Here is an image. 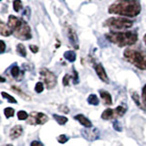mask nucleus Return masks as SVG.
<instances>
[{
  "mask_svg": "<svg viewBox=\"0 0 146 146\" xmlns=\"http://www.w3.org/2000/svg\"><path fill=\"white\" fill-rule=\"evenodd\" d=\"M105 36L109 41H111V43L119 46V47L131 46L135 44L137 40H138V36H137L135 32L132 31H111L110 33H107L105 35Z\"/></svg>",
  "mask_w": 146,
  "mask_h": 146,
  "instance_id": "obj_3",
  "label": "nucleus"
},
{
  "mask_svg": "<svg viewBox=\"0 0 146 146\" xmlns=\"http://www.w3.org/2000/svg\"><path fill=\"white\" fill-rule=\"evenodd\" d=\"M17 52L18 53V55H20L21 57H26L27 56V50L24 45L22 44H18L17 46Z\"/></svg>",
  "mask_w": 146,
  "mask_h": 146,
  "instance_id": "obj_20",
  "label": "nucleus"
},
{
  "mask_svg": "<svg viewBox=\"0 0 146 146\" xmlns=\"http://www.w3.org/2000/svg\"><path fill=\"white\" fill-rule=\"evenodd\" d=\"M30 146H44V144L39 141H33L31 143Z\"/></svg>",
  "mask_w": 146,
  "mask_h": 146,
  "instance_id": "obj_32",
  "label": "nucleus"
},
{
  "mask_svg": "<svg viewBox=\"0 0 146 146\" xmlns=\"http://www.w3.org/2000/svg\"><path fill=\"white\" fill-rule=\"evenodd\" d=\"M4 113H5V116L7 118H10V117H13L14 114H15V111H14V109L8 107V108H6L4 110Z\"/></svg>",
  "mask_w": 146,
  "mask_h": 146,
  "instance_id": "obj_25",
  "label": "nucleus"
},
{
  "mask_svg": "<svg viewBox=\"0 0 146 146\" xmlns=\"http://www.w3.org/2000/svg\"><path fill=\"white\" fill-rule=\"evenodd\" d=\"M131 97H132V99H133L134 102H135V103H136L137 106H139V107L141 108V102H140V99H139V95H138V93L133 92V93L131 94Z\"/></svg>",
  "mask_w": 146,
  "mask_h": 146,
  "instance_id": "obj_28",
  "label": "nucleus"
},
{
  "mask_svg": "<svg viewBox=\"0 0 146 146\" xmlns=\"http://www.w3.org/2000/svg\"><path fill=\"white\" fill-rule=\"evenodd\" d=\"M53 118L56 120V121L60 125H64L66 122H68V118L64 117V116H60V115H57V114H54Z\"/></svg>",
  "mask_w": 146,
  "mask_h": 146,
  "instance_id": "obj_19",
  "label": "nucleus"
},
{
  "mask_svg": "<svg viewBox=\"0 0 146 146\" xmlns=\"http://www.w3.org/2000/svg\"><path fill=\"white\" fill-rule=\"evenodd\" d=\"M94 70L97 73L98 77L100 79V80H102L105 83H109V77L107 75L106 71H105L103 66L100 63H98V64H95L94 65Z\"/></svg>",
  "mask_w": 146,
  "mask_h": 146,
  "instance_id": "obj_9",
  "label": "nucleus"
},
{
  "mask_svg": "<svg viewBox=\"0 0 146 146\" xmlns=\"http://www.w3.org/2000/svg\"><path fill=\"white\" fill-rule=\"evenodd\" d=\"M13 7H14V10L16 12H19L23 8V5H22L21 0H14Z\"/></svg>",
  "mask_w": 146,
  "mask_h": 146,
  "instance_id": "obj_22",
  "label": "nucleus"
},
{
  "mask_svg": "<svg viewBox=\"0 0 146 146\" xmlns=\"http://www.w3.org/2000/svg\"><path fill=\"white\" fill-rule=\"evenodd\" d=\"M123 56L127 61L131 63L136 68L146 70V54L143 51L134 48H127L123 53Z\"/></svg>",
  "mask_w": 146,
  "mask_h": 146,
  "instance_id": "obj_4",
  "label": "nucleus"
},
{
  "mask_svg": "<svg viewBox=\"0 0 146 146\" xmlns=\"http://www.w3.org/2000/svg\"><path fill=\"white\" fill-rule=\"evenodd\" d=\"M1 47H2V48H1V53H4L5 52V48H6V44H5V42L3 40H1Z\"/></svg>",
  "mask_w": 146,
  "mask_h": 146,
  "instance_id": "obj_35",
  "label": "nucleus"
},
{
  "mask_svg": "<svg viewBox=\"0 0 146 146\" xmlns=\"http://www.w3.org/2000/svg\"><path fill=\"white\" fill-rule=\"evenodd\" d=\"M113 128L115 129L117 131H122V128L120 124V122H119L118 121H115L113 122Z\"/></svg>",
  "mask_w": 146,
  "mask_h": 146,
  "instance_id": "obj_31",
  "label": "nucleus"
},
{
  "mask_svg": "<svg viewBox=\"0 0 146 146\" xmlns=\"http://www.w3.org/2000/svg\"><path fill=\"white\" fill-rule=\"evenodd\" d=\"M88 100L89 104L95 105V106H97V105H99V103H100V100L95 94H90L88 97V100Z\"/></svg>",
  "mask_w": 146,
  "mask_h": 146,
  "instance_id": "obj_18",
  "label": "nucleus"
},
{
  "mask_svg": "<svg viewBox=\"0 0 146 146\" xmlns=\"http://www.w3.org/2000/svg\"><path fill=\"white\" fill-rule=\"evenodd\" d=\"M40 75L41 78L44 80L46 87L50 90L53 89L57 84V78L51 71H49L48 68H42L40 70Z\"/></svg>",
  "mask_w": 146,
  "mask_h": 146,
  "instance_id": "obj_6",
  "label": "nucleus"
},
{
  "mask_svg": "<svg viewBox=\"0 0 146 146\" xmlns=\"http://www.w3.org/2000/svg\"><path fill=\"white\" fill-rule=\"evenodd\" d=\"M114 111H115L116 116H123L126 112V108H124L123 106H118L114 110Z\"/></svg>",
  "mask_w": 146,
  "mask_h": 146,
  "instance_id": "obj_23",
  "label": "nucleus"
},
{
  "mask_svg": "<svg viewBox=\"0 0 146 146\" xmlns=\"http://www.w3.org/2000/svg\"><path fill=\"white\" fill-rule=\"evenodd\" d=\"M143 40H144V43L146 44V34H145L144 36H143Z\"/></svg>",
  "mask_w": 146,
  "mask_h": 146,
  "instance_id": "obj_36",
  "label": "nucleus"
},
{
  "mask_svg": "<svg viewBox=\"0 0 146 146\" xmlns=\"http://www.w3.org/2000/svg\"><path fill=\"white\" fill-rule=\"evenodd\" d=\"M1 81H2V82H5V79H4L3 77H1Z\"/></svg>",
  "mask_w": 146,
  "mask_h": 146,
  "instance_id": "obj_37",
  "label": "nucleus"
},
{
  "mask_svg": "<svg viewBox=\"0 0 146 146\" xmlns=\"http://www.w3.org/2000/svg\"><path fill=\"white\" fill-rule=\"evenodd\" d=\"M70 79L73 80V82H74L75 84L79 83V80H77V79H75V78H73V76L71 77V76H70L68 74H66L65 77L63 78V85L64 86H68V81H70Z\"/></svg>",
  "mask_w": 146,
  "mask_h": 146,
  "instance_id": "obj_21",
  "label": "nucleus"
},
{
  "mask_svg": "<svg viewBox=\"0 0 146 146\" xmlns=\"http://www.w3.org/2000/svg\"><path fill=\"white\" fill-rule=\"evenodd\" d=\"M29 48L31 49V51L33 53H36V52H38V48L36 47V46H34V45H30Z\"/></svg>",
  "mask_w": 146,
  "mask_h": 146,
  "instance_id": "obj_34",
  "label": "nucleus"
},
{
  "mask_svg": "<svg viewBox=\"0 0 146 146\" xmlns=\"http://www.w3.org/2000/svg\"><path fill=\"white\" fill-rule=\"evenodd\" d=\"M2 96L5 98V99H7V100L10 103H17V100L14 98V97H12L11 95H9V94H7V93H6V92H4V91H2Z\"/></svg>",
  "mask_w": 146,
  "mask_h": 146,
  "instance_id": "obj_26",
  "label": "nucleus"
},
{
  "mask_svg": "<svg viewBox=\"0 0 146 146\" xmlns=\"http://www.w3.org/2000/svg\"><path fill=\"white\" fill-rule=\"evenodd\" d=\"M48 121V117L46 115V114L42 112H36L33 111L30 115L29 119V124L32 125H38V124H44Z\"/></svg>",
  "mask_w": 146,
  "mask_h": 146,
  "instance_id": "obj_7",
  "label": "nucleus"
},
{
  "mask_svg": "<svg viewBox=\"0 0 146 146\" xmlns=\"http://www.w3.org/2000/svg\"><path fill=\"white\" fill-rule=\"evenodd\" d=\"M143 102L146 105V85L143 87Z\"/></svg>",
  "mask_w": 146,
  "mask_h": 146,
  "instance_id": "obj_33",
  "label": "nucleus"
},
{
  "mask_svg": "<svg viewBox=\"0 0 146 146\" xmlns=\"http://www.w3.org/2000/svg\"><path fill=\"white\" fill-rule=\"evenodd\" d=\"M10 73H11V75L17 80H20L23 78V74H24V73L20 71V68H18V66L17 65V64L13 65V67L10 70Z\"/></svg>",
  "mask_w": 146,
  "mask_h": 146,
  "instance_id": "obj_13",
  "label": "nucleus"
},
{
  "mask_svg": "<svg viewBox=\"0 0 146 146\" xmlns=\"http://www.w3.org/2000/svg\"><path fill=\"white\" fill-rule=\"evenodd\" d=\"M44 90V86H43V83L42 82H38V83L36 84L35 86V90H36V92H38V93H40V92H42Z\"/></svg>",
  "mask_w": 146,
  "mask_h": 146,
  "instance_id": "obj_27",
  "label": "nucleus"
},
{
  "mask_svg": "<svg viewBox=\"0 0 146 146\" xmlns=\"http://www.w3.org/2000/svg\"><path fill=\"white\" fill-rule=\"evenodd\" d=\"M74 119L76 121H78L81 125H83L84 127L86 128H92V123L91 121L89 120L88 118H86L84 115H82V114H78L74 117Z\"/></svg>",
  "mask_w": 146,
  "mask_h": 146,
  "instance_id": "obj_10",
  "label": "nucleus"
},
{
  "mask_svg": "<svg viewBox=\"0 0 146 146\" xmlns=\"http://www.w3.org/2000/svg\"><path fill=\"white\" fill-rule=\"evenodd\" d=\"M0 34L4 36H8L13 33H12V31L10 30V29H9L7 25L5 24L4 22H1L0 23Z\"/></svg>",
  "mask_w": 146,
  "mask_h": 146,
  "instance_id": "obj_15",
  "label": "nucleus"
},
{
  "mask_svg": "<svg viewBox=\"0 0 146 146\" xmlns=\"http://www.w3.org/2000/svg\"><path fill=\"white\" fill-rule=\"evenodd\" d=\"M7 26L18 39L27 40L31 38V29L27 23L15 16H9Z\"/></svg>",
  "mask_w": 146,
  "mask_h": 146,
  "instance_id": "obj_2",
  "label": "nucleus"
},
{
  "mask_svg": "<svg viewBox=\"0 0 146 146\" xmlns=\"http://www.w3.org/2000/svg\"><path fill=\"white\" fill-rule=\"evenodd\" d=\"M115 115V111L112 109H107L102 112V118L103 120H110V119H112Z\"/></svg>",
  "mask_w": 146,
  "mask_h": 146,
  "instance_id": "obj_16",
  "label": "nucleus"
},
{
  "mask_svg": "<svg viewBox=\"0 0 146 146\" xmlns=\"http://www.w3.org/2000/svg\"><path fill=\"white\" fill-rule=\"evenodd\" d=\"M29 117V115L25 111H19L17 112V118H18V120H20V121H25Z\"/></svg>",
  "mask_w": 146,
  "mask_h": 146,
  "instance_id": "obj_24",
  "label": "nucleus"
},
{
  "mask_svg": "<svg viewBox=\"0 0 146 146\" xmlns=\"http://www.w3.org/2000/svg\"><path fill=\"white\" fill-rule=\"evenodd\" d=\"M22 132H23V128L21 127V125H16L11 129L9 136H10V138L12 140H15L22 134Z\"/></svg>",
  "mask_w": 146,
  "mask_h": 146,
  "instance_id": "obj_12",
  "label": "nucleus"
},
{
  "mask_svg": "<svg viewBox=\"0 0 146 146\" xmlns=\"http://www.w3.org/2000/svg\"><path fill=\"white\" fill-rule=\"evenodd\" d=\"M12 88L14 89V90H15V91H17V92L18 93V94H20L21 96H24V99L25 100H30V98H29V96H27L24 92H23V91H20L19 90V89H18V88H17V87H12Z\"/></svg>",
  "mask_w": 146,
  "mask_h": 146,
  "instance_id": "obj_30",
  "label": "nucleus"
},
{
  "mask_svg": "<svg viewBox=\"0 0 146 146\" xmlns=\"http://www.w3.org/2000/svg\"><path fill=\"white\" fill-rule=\"evenodd\" d=\"M68 140V137L65 134H61V135H59L58 137V143H67Z\"/></svg>",
  "mask_w": 146,
  "mask_h": 146,
  "instance_id": "obj_29",
  "label": "nucleus"
},
{
  "mask_svg": "<svg viewBox=\"0 0 146 146\" xmlns=\"http://www.w3.org/2000/svg\"><path fill=\"white\" fill-rule=\"evenodd\" d=\"M3 146H13L12 144H6V145H3Z\"/></svg>",
  "mask_w": 146,
  "mask_h": 146,
  "instance_id": "obj_38",
  "label": "nucleus"
},
{
  "mask_svg": "<svg viewBox=\"0 0 146 146\" xmlns=\"http://www.w3.org/2000/svg\"><path fill=\"white\" fill-rule=\"evenodd\" d=\"M81 134L86 140L90 141H96L100 138V131L94 128H86V129L81 130Z\"/></svg>",
  "mask_w": 146,
  "mask_h": 146,
  "instance_id": "obj_8",
  "label": "nucleus"
},
{
  "mask_svg": "<svg viewBox=\"0 0 146 146\" xmlns=\"http://www.w3.org/2000/svg\"><path fill=\"white\" fill-rule=\"evenodd\" d=\"M64 58L70 62H74L76 60V53L74 51H71V50H68V51L64 53Z\"/></svg>",
  "mask_w": 146,
  "mask_h": 146,
  "instance_id": "obj_17",
  "label": "nucleus"
},
{
  "mask_svg": "<svg viewBox=\"0 0 146 146\" xmlns=\"http://www.w3.org/2000/svg\"><path fill=\"white\" fill-rule=\"evenodd\" d=\"M133 25L131 20L124 17H110L105 21L104 26L112 30H122L130 29Z\"/></svg>",
  "mask_w": 146,
  "mask_h": 146,
  "instance_id": "obj_5",
  "label": "nucleus"
},
{
  "mask_svg": "<svg viewBox=\"0 0 146 146\" xmlns=\"http://www.w3.org/2000/svg\"><path fill=\"white\" fill-rule=\"evenodd\" d=\"M141 10L139 0H117L109 7V13L130 17L138 16Z\"/></svg>",
  "mask_w": 146,
  "mask_h": 146,
  "instance_id": "obj_1",
  "label": "nucleus"
},
{
  "mask_svg": "<svg viewBox=\"0 0 146 146\" xmlns=\"http://www.w3.org/2000/svg\"><path fill=\"white\" fill-rule=\"evenodd\" d=\"M68 39H70V44L75 48H79V40H78V38H77V36L75 34L74 30L71 29H68Z\"/></svg>",
  "mask_w": 146,
  "mask_h": 146,
  "instance_id": "obj_11",
  "label": "nucleus"
},
{
  "mask_svg": "<svg viewBox=\"0 0 146 146\" xmlns=\"http://www.w3.org/2000/svg\"><path fill=\"white\" fill-rule=\"evenodd\" d=\"M100 97H102V99L103 100L105 105H111L112 104L111 96V94L108 92V91L100 90Z\"/></svg>",
  "mask_w": 146,
  "mask_h": 146,
  "instance_id": "obj_14",
  "label": "nucleus"
}]
</instances>
